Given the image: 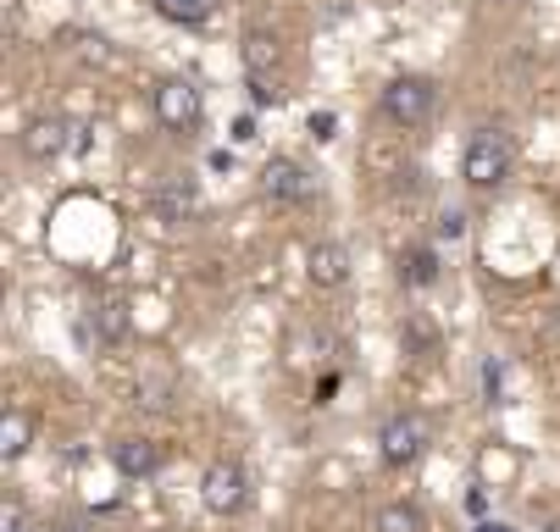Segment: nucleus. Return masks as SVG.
<instances>
[{
  "instance_id": "23",
  "label": "nucleus",
  "mask_w": 560,
  "mask_h": 532,
  "mask_svg": "<svg viewBox=\"0 0 560 532\" xmlns=\"http://www.w3.org/2000/svg\"><path fill=\"white\" fill-rule=\"evenodd\" d=\"M544 532H560V516H555V521H544Z\"/></svg>"
},
{
  "instance_id": "4",
  "label": "nucleus",
  "mask_w": 560,
  "mask_h": 532,
  "mask_svg": "<svg viewBox=\"0 0 560 532\" xmlns=\"http://www.w3.org/2000/svg\"><path fill=\"white\" fill-rule=\"evenodd\" d=\"M150 106H155V122H162L167 133H195L200 117H206V101L189 79H162L155 95H150Z\"/></svg>"
},
{
  "instance_id": "22",
  "label": "nucleus",
  "mask_w": 560,
  "mask_h": 532,
  "mask_svg": "<svg viewBox=\"0 0 560 532\" xmlns=\"http://www.w3.org/2000/svg\"><path fill=\"white\" fill-rule=\"evenodd\" d=\"M477 532H511V527H500V521H477Z\"/></svg>"
},
{
  "instance_id": "7",
  "label": "nucleus",
  "mask_w": 560,
  "mask_h": 532,
  "mask_svg": "<svg viewBox=\"0 0 560 532\" xmlns=\"http://www.w3.org/2000/svg\"><path fill=\"white\" fill-rule=\"evenodd\" d=\"M261 189H267V200H278V205H305L316 184H311V173H305L300 162L278 156V162L261 167Z\"/></svg>"
},
{
  "instance_id": "21",
  "label": "nucleus",
  "mask_w": 560,
  "mask_h": 532,
  "mask_svg": "<svg viewBox=\"0 0 560 532\" xmlns=\"http://www.w3.org/2000/svg\"><path fill=\"white\" fill-rule=\"evenodd\" d=\"M56 532H90V521H72V516H61V521H56Z\"/></svg>"
},
{
  "instance_id": "18",
  "label": "nucleus",
  "mask_w": 560,
  "mask_h": 532,
  "mask_svg": "<svg viewBox=\"0 0 560 532\" xmlns=\"http://www.w3.org/2000/svg\"><path fill=\"white\" fill-rule=\"evenodd\" d=\"M228 139H233V144H250V139H256V117H233Z\"/></svg>"
},
{
  "instance_id": "3",
  "label": "nucleus",
  "mask_w": 560,
  "mask_h": 532,
  "mask_svg": "<svg viewBox=\"0 0 560 532\" xmlns=\"http://www.w3.org/2000/svg\"><path fill=\"white\" fill-rule=\"evenodd\" d=\"M433 106H439V90H433V79H388L383 84V117L394 122V128H422L428 117H433Z\"/></svg>"
},
{
  "instance_id": "6",
  "label": "nucleus",
  "mask_w": 560,
  "mask_h": 532,
  "mask_svg": "<svg viewBox=\"0 0 560 532\" xmlns=\"http://www.w3.org/2000/svg\"><path fill=\"white\" fill-rule=\"evenodd\" d=\"M422 449H428V422L417 411H399V416L383 422V433H377V461L383 466H411Z\"/></svg>"
},
{
  "instance_id": "9",
  "label": "nucleus",
  "mask_w": 560,
  "mask_h": 532,
  "mask_svg": "<svg viewBox=\"0 0 560 532\" xmlns=\"http://www.w3.org/2000/svg\"><path fill=\"white\" fill-rule=\"evenodd\" d=\"M133 400H139L144 411H162V405L173 400V366L155 360V355H144V360H139V377H133Z\"/></svg>"
},
{
  "instance_id": "5",
  "label": "nucleus",
  "mask_w": 560,
  "mask_h": 532,
  "mask_svg": "<svg viewBox=\"0 0 560 532\" xmlns=\"http://www.w3.org/2000/svg\"><path fill=\"white\" fill-rule=\"evenodd\" d=\"M245 499H250L245 466H238V461H211V466H206V477H200V505H206L211 516H238V510H245Z\"/></svg>"
},
{
  "instance_id": "13",
  "label": "nucleus",
  "mask_w": 560,
  "mask_h": 532,
  "mask_svg": "<svg viewBox=\"0 0 560 532\" xmlns=\"http://www.w3.org/2000/svg\"><path fill=\"white\" fill-rule=\"evenodd\" d=\"M34 438V422L23 405H7V416H0V461H23V449Z\"/></svg>"
},
{
  "instance_id": "14",
  "label": "nucleus",
  "mask_w": 560,
  "mask_h": 532,
  "mask_svg": "<svg viewBox=\"0 0 560 532\" xmlns=\"http://www.w3.org/2000/svg\"><path fill=\"white\" fill-rule=\"evenodd\" d=\"M217 7H222V0H155V12H162V17H173V23H184V28L206 23Z\"/></svg>"
},
{
  "instance_id": "2",
  "label": "nucleus",
  "mask_w": 560,
  "mask_h": 532,
  "mask_svg": "<svg viewBox=\"0 0 560 532\" xmlns=\"http://www.w3.org/2000/svg\"><path fill=\"white\" fill-rule=\"evenodd\" d=\"M460 178H466V189H500L511 178V139L500 128L471 133L460 150Z\"/></svg>"
},
{
  "instance_id": "11",
  "label": "nucleus",
  "mask_w": 560,
  "mask_h": 532,
  "mask_svg": "<svg viewBox=\"0 0 560 532\" xmlns=\"http://www.w3.org/2000/svg\"><path fill=\"white\" fill-rule=\"evenodd\" d=\"M112 466L122 477H150L155 466H162V449H155L150 438H117L112 444Z\"/></svg>"
},
{
  "instance_id": "20",
  "label": "nucleus",
  "mask_w": 560,
  "mask_h": 532,
  "mask_svg": "<svg viewBox=\"0 0 560 532\" xmlns=\"http://www.w3.org/2000/svg\"><path fill=\"white\" fill-rule=\"evenodd\" d=\"M483 510H489V499H483V488H471V494H466V516H483Z\"/></svg>"
},
{
  "instance_id": "15",
  "label": "nucleus",
  "mask_w": 560,
  "mask_h": 532,
  "mask_svg": "<svg viewBox=\"0 0 560 532\" xmlns=\"http://www.w3.org/2000/svg\"><path fill=\"white\" fill-rule=\"evenodd\" d=\"M399 267H406V272H399V277H406V288H433L439 283V256L433 250H406V261H399Z\"/></svg>"
},
{
  "instance_id": "17",
  "label": "nucleus",
  "mask_w": 560,
  "mask_h": 532,
  "mask_svg": "<svg viewBox=\"0 0 560 532\" xmlns=\"http://www.w3.org/2000/svg\"><path fill=\"white\" fill-rule=\"evenodd\" d=\"M0 532H34V521L23 516V505L7 494V505H0Z\"/></svg>"
},
{
  "instance_id": "8",
  "label": "nucleus",
  "mask_w": 560,
  "mask_h": 532,
  "mask_svg": "<svg viewBox=\"0 0 560 532\" xmlns=\"http://www.w3.org/2000/svg\"><path fill=\"white\" fill-rule=\"evenodd\" d=\"M67 144H72V128H67L61 117H34V122L23 128V156H28V162H56Z\"/></svg>"
},
{
  "instance_id": "10",
  "label": "nucleus",
  "mask_w": 560,
  "mask_h": 532,
  "mask_svg": "<svg viewBox=\"0 0 560 532\" xmlns=\"http://www.w3.org/2000/svg\"><path fill=\"white\" fill-rule=\"evenodd\" d=\"M305 272H311V283H316V288H339V283L350 277V256H345V245H334V239L311 245Z\"/></svg>"
},
{
  "instance_id": "19",
  "label": "nucleus",
  "mask_w": 560,
  "mask_h": 532,
  "mask_svg": "<svg viewBox=\"0 0 560 532\" xmlns=\"http://www.w3.org/2000/svg\"><path fill=\"white\" fill-rule=\"evenodd\" d=\"M311 139H334V117L328 111H311Z\"/></svg>"
},
{
  "instance_id": "1",
  "label": "nucleus",
  "mask_w": 560,
  "mask_h": 532,
  "mask_svg": "<svg viewBox=\"0 0 560 532\" xmlns=\"http://www.w3.org/2000/svg\"><path fill=\"white\" fill-rule=\"evenodd\" d=\"M238 61H245V79H250L256 101L278 106L283 101V45H278V34L250 28L245 39H238Z\"/></svg>"
},
{
  "instance_id": "12",
  "label": "nucleus",
  "mask_w": 560,
  "mask_h": 532,
  "mask_svg": "<svg viewBox=\"0 0 560 532\" xmlns=\"http://www.w3.org/2000/svg\"><path fill=\"white\" fill-rule=\"evenodd\" d=\"M61 45L84 61V67H101V72H112V67H122V50L117 45H106L101 34H90V28H72V34H61Z\"/></svg>"
},
{
  "instance_id": "16",
  "label": "nucleus",
  "mask_w": 560,
  "mask_h": 532,
  "mask_svg": "<svg viewBox=\"0 0 560 532\" xmlns=\"http://www.w3.org/2000/svg\"><path fill=\"white\" fill-rule=\"evenodd\" d=\"M377 532H422L417 505H383L377 510Z\"/></svg>"
}]
</instances>
